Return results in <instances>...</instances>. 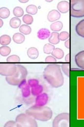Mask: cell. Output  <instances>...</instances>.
<instances>
[{
    "instance_id": "obj_11",
    "label": "cell",
    "mask_w": 84,
    "mask_h": 127,
    "mask_svg": "<svg viewBox=\"0 0 84 127\" xmlns=\"http://www.w3.org/2000/svg\"><path fill=\"white\" fill-rule=\"evenodd\" d=\"M75 61L79 68L84 70V50L80 51L76 55Z\"/></svg>"
},
{
    "instance_id": "obj_8",
    "label": "cell",
    "mask_w": 84,
    "mask_h": 127,
    "mask_svg": "<svg viewBox=\"0 0 84 127\" xmlns=\"http://www.w3.org/2000/svg\"><path fill=\"white\" fill-rule=\"evenodd\" d=\"M18 87L21 89L22 95L23 97H28L30 96L31 94V87L29 86V84L26 81V79H24L23 80L20 84L18 85Z\"/></svg>"
},
{
    "instance_id": "obj_40",
    "label": "cell",
    "mask_w": 84,
    "mask_h": 127,
    "mask_svg": "<svg viewBox=\"0 0 84 127\" xmlns=\"http://www.w3.org/2000/svg\"><path fill=\"white\" fill-rule=\"evenodd\" d=\"M82 69L81 68H71V70H81Z\"/></svg>"
},
{
    "instance_id": "obj_31",
    "label": "cell",
    "mask_w": 84,
    "mask_h": 127,
    "mask_svg": "<svg viewBox=\"0 0 84 127\" xmlns=\"http://www.w3.org/2000/svg\"><path fill=\"white\" fill-rule=\"evenodd\" d=\"M61 68L63 73L67 77H69V64L68 63H64L61 66Z\"/></svg>"
},
{
    "instance_id": "obj_14",
    "label": "cell",
    "mask_w": 84,
    "mask_h": 127,
    "mask_svg": "<svg viewBox=\"0 0 84 127\" xmlns=\"http://www.w3.org/2000/svg\"><path fill=\"white\" fill-rule=\"evenodd\" d=\"M76 32L79 36L84 38V19L79 21L75 28Z\"/></svg>"
},
{
    "instance_id": "obj_39",
    "label": "cell",
    "mask_w": 84,
    "mask_h": 127,
    "mask_svg": "<svg viewBox=\"0 0 84 127\" xmlns=\"http://www.w3.org/2000/svg\"><path fill=\"white\" fill-rule=\"evenodd\" d=\"M0 23H1V25H0V28H2L3 26V21L2 19H0Z\"/></svg>"
},
{
    "instance_id": "obj_4",
    "label": "cell",
    "mask_w": 84,
    "mask_h": 127,
    "mask_svg": "<svg viewBox=\"0 0 84 127\" xmlns=\"http://www.w3.org/2000/svg\"><path fill=\"white\" fill-rule=\"evenodd\" d=\"M70 15L73 18L84 17V0H71Z\"/></svg>"
},
{
    "instance_id": "obj_9",
    "label": "cell",
    "mask_w": 84,
    "mask_h": 127,
    "mask_svg": "<svg viewBox=\"0 0 84 127\" xmlns=\"http://www.w3.org/2000/svg\"><path fill=\"white\" fill-rule=\"evenodd\" d=\"M49 100V97L48 94L45 93H42L36 97L35 105L39 106H44L47 104Z\"/></svg>"
},
{
    "instance_id": "obj_18",
    "label": "cell",
    "mask_w": 84,
    "mask_h": 127,
    "mask_svg": "<svg viewBox=\"0 0 84 127\" xmlns=\"http://www.w3.org/2000/svg\"><path fill=\"white\" fill-rule=\"evenodd\" d=\"M10 26L13 29H17L21 26V20L18 18H12L10 21Z\"/></svg>"
},
{
    "instance_id": "obj_5",
    "label": "cell",
    "mask_w": 84,
    "mask_h": 127,
    "mask_svg": "<svg viewBox=\"0 0 84 127\" xmlns=\"http://www.w3.org/2000/svg\"><path fill=\"white\" fill-rule=\"evenodd\" d=\"M17 127H37L36 120L26 113H21L16 117Z\"/></svg>"
},
{
    "instance_id": "obj_34",
    "label": "cell",
    "mask_w": 84,
    "mask_h": 127,
    "mask_svg": "<svg viewBox=\"0 0 84 127\" xmlns=\"http://www.w3.org/2000/svg\"><path fill=\"white\" fill-rule=\"evenodd\" d=\"M17 127V122L15 121L10 120L6 122L4 127Z\"/></svg>"
},
{
    "instance_id": "obj_6",
    "label": "cell",
    "mask_w": 84,
    "mask_h": 127,
    "mask_svg": "<svg viewBox=\"0 0 84 127\" xmlns=\"http://www.w3.org/2000/svg\"><path fill=\"white\" fill-rule=\"evenodd\" d=\"M53 127H69V113L64 112L58 114L53 121Z\"/></svg>"
},
{
    "instance_id": "obj_1",
    "label": "cell",
    "mask_w": 84,
    "mask_h": 127,
    "mask_svg": "<svg viewBox=\"0 0 84 127\" xmlns=\"http://www.w3.org/2000/svg\"><path fill=\"white\" fill-rule=\"evenodd\" d=\"M43 77L49 84L54 88L62 87L64 83V78L61 67L56 64L48 65L44 70Z\"/></svg>"
},
{
    "instance_id": "obj_23",
    "label": "cell",
    "mask_w": 84,
    "mask_h": 127,
    "mask_svg": "<svg viewBox=\"0 0 84 127\" xmlns=\"http://www.w3.org/2000/svg\"><path fill=\"white\" fill-rule=\"evenodd\" d=\"M19 31L24 35H29L32 32L31 27L27 25H23L19 27Z\"/></svg>"
},
{
    "instance_id": "obj_12",
    "label": "cell",
    "mask_w": 84,
    "mask_h": 127,
    "mask_svg": "<svg viewBox=\"0 0 84 127\" xmlns=\"http://www.w3.org/2000/svg\"><path fill=\"white\" fill-rule=\"evenodd\" d=\"M61 13L56 10H52L50 11L47 14V19L49 21L55 22L57 21L61 18Z\"/></svg>"
},
{
    "instance_id": "obj_10",
    "label": "cell",
    "mask_w": 84,
    "mask_h": 127,
    "mask_svg": "<svg viewBox=\"0 0 84 127\" xmlns=\"http://www.w3.org/2000/svg\"><path fill=\"white\" fill-rule=\"evenodd\" d=\"M58 11L60 13H66L70 11L69 2L66 1H62L59 2L57 5Z\"/></svg>"
},
{
    "instance_id": "obj_3",
    "label": "cell",
    "mask_w": 84,
    "mask_h": 127,
    "mask_svg": "<svg viewBox=\"0 0 84 127\" xmlns=\"http://www.w3.org/2000/svg\"><path fill=\"white\" fill-rule=\"evenodd\" d=\"M17 70L15 74L12 76H6V82L12 86H18L23 80L26 79L28 74L27 69L25 67L21 65H17Z\"/></svg>"
},
{
    "instance_id": "obj_22",
    "label": "cell",
    "mask_w": 84,
    "mask_h": 127,
    "mask_svg": "<svg viewBox=\"0 0 84 127\" xmlns=\"http://www.w3.org/2000/svg\"><path fill=\"white\" fill-rule=\"evenodd\" d=\"M43 87L42 85H38L37 86L32 87L31 88V94H32L33 96H37L38 95L41 94L43 92Z\"/></svg>"
},
{
    "instance_id": "obj_37",
    "label": "cell",
    "mask_w": 84,
    "mask_h": 127,
    "mask_svg": "<svg viewBox=\"0 0 84 127\" xmlns=\"http://www.w3.org/2000/svg\"><path fill=\"white\" fill-rule=\"evenodd\" d=\"M69 59H70V57H69V54H68L66 55V57H65V61L67 63H69Z\"/></svg>"
},
{
    "instance_id": "obj_32",
    "label": "cell",
    "mask_w": 84,
    "mask_h": 127,
    "mask_svg": "<svg viewBox=\"0 0 84 127\" xmlns=\"http://www.w3.org/2000/svg\"><path fill=\"white\" fill-rule=\"evenodd\" d=\"M69 38V33L67 31H63L59 34V38L61 41L67 40Z\"/></svg>"
},
{
    "instance_id": "obj_15",
    "label": "cell",
    "mask_w": 84,
    "mask_h": 127,
    "mask_svg": "<svg viewBox=\"0 0 84 127\" xmlns=\"http://www.w3.org/2000/svg\"><path fill=\"white\" fill-rule=\"evenodd\" d=\"M27 56L32 59H36L39 56V51L35 47H31L27 51Z\"/></svg>"
},
{
    "instance_id": "obj_2",
    "label": "cell",
    "mask_w": 84,
    "mask_h": 127,
    "mask_svg": "<svg viewBox=\"0 0 84 127\" xmlns=\"http://www.w3.org/2000/svg\"><path fill=\"white\" fill-rule=\"evenodd\" d=\"M26 113L33 117L35 120L46 122L49 121L53 117V111L47 106L33 105L26 110Z\"/></svg>"
},
{
    "instance_id": "obj_38",
    "label": "cell",
    "mask_w": 84,
    "mask_h": 127,
    "mask_svg": "<svg viewBox=\"0 0 84 127\" xmlns=\"http://www.w3.org/2000/svg\"><path fill=\"white\" fill-rule=\"evenodd\" d=\"M18 1L21 3H26L29 2V0H24V1H23V0H21H21H19Z\"/></svg>"
},
{
    "instance_id": "obj_21",
    "label": "cell",
    "mask_w": 84,
    "mask_h": 127,
    "mask_svg": "<svg viewBox=\"0 0 84 127\" xmlns=\"http://www.w3.org/2000/svg\"><path fill=\"white\" fill-rule=\"evenodd\" d=\"M11 42V38L7 34H3L0 37V44L2 46H7Z\"/></svg>"
},
{
    "instance_id": "obj_19",
    "label": "cell",
    "mask_w": 84,
    "mask_h": 127,
    "mask_svg": "<svg viewBox=\"0 0 84 127\" xmlns=\"http://www.w3.org/2000/svg\"><path fill=\"white\" fill-rule=\"evenodd\" d=\"M63 27V24L61 21H56L53 22L50 26V30L53 32H57L61 31Z\"/></svg>"
},
{
    "instance_id": "obj_30",
    "label": "cell",
    "mask_w": 84,
    "mask_h": 127,
    "mask_svg": "<svg viewBox=\"0 0 84 127\" xmlns=\"http://www.w3.org/2000/svg\"><path fill=\"white\" fill-rule=\"evenodd\" d=\"M21 61L19 57L17 55H13L9 56L6 59V62L9 63H19Z\"/></svg>"
},
{
    "instance_id": "obj_17",
    "label": "cell",
    "mask_w": 84,
    "mask_h": 127,
    "mask_svg": "<svg viewBox=\"0 0 84 127\" xmlns=\"http://www.w3.org/2000/svg\"><path fill=\"white\" fill-rule=\"evenodd\" d=\"M25 40V37L24 35L21 33H15L13 35V40L15 43H17V44H21V43H23L24 42Z\"/></svg>"
},
{
    "instance_id": "obj_26",
    "label": "cell",
    "mask_w": 84,
    "mask_h": 127,
    "mask_svg": "<svg viewBox=\"0 0 84 127\" xmlns=\"http://www.w3.org/2000/svg\"><path fill=\"white\" fill-rule=\"evenodd\" d=\"M11 52V49L10 47L2 46L0 47V55L2 56L6 57L9 56Z\"/></svg>"
},
{
    "instance_id": "obj_16",
    "label": "cell",
    "mask_w": 84,
    "mask_h": 127,
    "mask_svg": "<svg viewBox=\"0 0 84 127\" xmlns=\"http://www.w3.org/2000/svg\"><path fill=\"white\" fill-rule=\"evenodd\" d=\"M50 43L52 45H57L60 42L59 38V33L57 32H53L50 33V35L49 38Z\"/></svg>"
},
{
    "instance_id": "obj_33",
    "label": "cell",
    "mask_w": 84,
    "mask_h": 127,
    "mask_svg": "<svg viewBox=\"0 0 84 127\" xmlns=\"http://www.w3.org/2000/svg\"><path fill=\"white\" fill-rule=\"evenodd\" d=\"M27 83L31 88H32V87H35L37 86L38 85H39V81L37 79H35V78H31L29 79Z\"/></svg>"
},
{
    "instance_id": "obj_24",
    "label": "cell",
    "mask_w": 84,
    "mask_h": 127,
    "mask_svg": "<svg viewBox=\"0 0 84 127\" xmlns=\"http://www.w3.org/2000/svg\"><path fill=\"white\" fill-rule=\"evenodd\" d=\"M10 15V11L7 7H2L0 8V18L1 19H7Z\"/></svg>"
},
{
    "instance_id": "obj_29",
    "label": "cell",
    "mask_w": 84,
    "mask_h": 127,
    "mask_svg": "<svg viewBox=\"0 0 84 127\" xmlns=\"http://www.w3.org/2000/svg\"><path fill=\"white\" fill-rule=\"evenodd\" d=\"M22 20L23 22L25 23V25H32L34 21V19L32 16L28 14L23 15Z\"/></svg>"
},
{
    "instance_id": "obj_25",
    "label": "cell",
    "mask_w": 84,
    "mask_h": 127,
    "mask_svg": "<svg viewBox=\"0 0 84 127\" xmlns=\"http://www.w3.org/2000/svg\"><path fill=\"white\" fill-rule=\"evenodd\" d=\"M26 11L30 15H35L38 12L37 7L33 4H31L28 5L26 8Z\"/></svg>"
},
{
    "instance_id": "obj_7",
    "label": "cell",
    "mask_w": 84,
    "mask_h": 127,
    "mask_svg": "<svg viewBox=\"0 0 84 127\" xmlns=\"http://www.w3.org/2000/svg\"><path fill=\"white\" fill-rule=\"evenodd\" d=\"M17 70V66L15 64H0V74L4 76H11L14 75Z\"/></svg>"
},
{
    "instance_id": "obj_36",
    "label": "cell",
    "mask_w": 84,
    "mask_h": 127,
    "mask_svg": "<svg viewBox=\"0 0 84 127\" xmlns=\"http://www.w3.org/2000/svg\"><path fill=\"white\" fill-rule=\"evenodd\" d=\"M69 42H70V40L68 39L67 40H66V41L65 42V46L67 49H69Z\"/></svg>"
},
{
    "instance_id": "obj_41",
    "label": "cell",
    "mask_w": 84,
    "mask_h": 127,
    "mask_svg": "<svg viewBox=\"0 0 84 127\" xmlns=\"http://www.w3.org/2000/svg\"><path fill=\"white\" fill-rule=\"evenodd\" d=\"M46 2H53V1H47V0H46Z\"/></svg>"
},
{
    "instance_id": "obj_13",
    "label": "cell",
    "mask_w": 84,
    "mask_h": 127,
    "mask_svg": "<svg viewBox=\"0 0 84 127\" xmlns=\"http://www.w3.org/2000/svg\"><path fill=\"white\" fill-rule=\"evenodd\" d=\"M50 35V30L46 28H42L37 32V37L41 40H45L49 38Z\"/></svg>"
},
{
    "instance_id": "obj_28",
    "label": "cell",
    "mask_w": 84,
    "mask_h": 127,
    "mask_svg": "<svg viewBox=\"0 0 84 127\" xmlns=\"http://www.w3.org/2000/svg\"><path fill=\"white\" fill-rule=\"evenodd\" d=\"M13 13L15 17L17 18L21 17L24 14V10L22 9V7H21L16 6L13 9Z\"/></svg>"
},
{
    "instance_id": "obj_20",
    "label": "cell",
    "mask_w": 84,
    "mask_h": 127,
    "mask_svg": "<svg viewBox=\"0 0 84 127\" xmlns=\"http://www.w3.org/2000/svg\"><path fill=\"white\" fill-rule=\"evenodd\" d=\"M51 55L57 59H61L64 56V52L62 49L56 48L52 52Z\"/></svg>"
},
{
    "instance_id": "obj_35",
    "label": "cell",
    "mask_w": 84,
    "mask_h": 127,
    "mask_svg": "<svg viewBox=\"0 0 84 127\" xmlns=\"http://www.w3.org/2000/svg\"><path fill=\"white\" fill-rule=\"evenodd\" d=\"M57 59L53 56H49L45 58V62L46 63H56Z\"/></svg>"
},
{
    "instance_id": "obj_27",
    "label": "cell",
    "mask_w": 84,
    "mask_h": 127,
    "mask_svg": "<svg viewBox=\"0 0 84 127\" xmlns=\"http://www.w3.org/2000/svg\"><path fill=\"white\" fill-rule=\"evenodd\" d=\"M55 46L51 43H46L43 47V51L46 54H51L55 49Z\"/></svg>"
}]
</instances>
